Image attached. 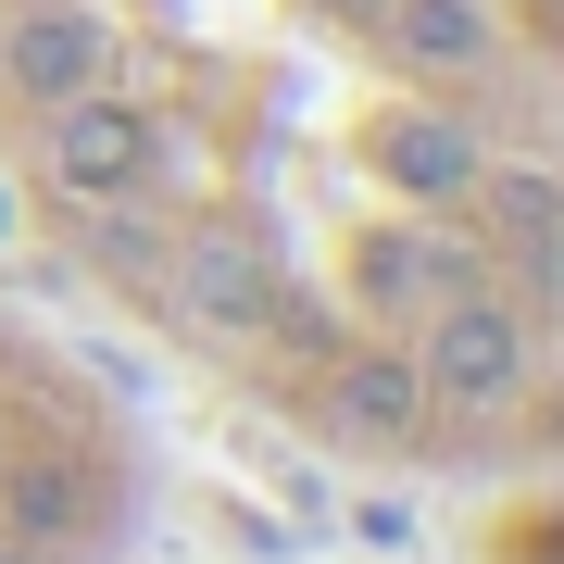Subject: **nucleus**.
Listing matches in <instances>:
<instances>
[{
  "label": "nucleus",
  "instance_id": "nucleus-9",
  "mask_svg": "<svg viewBox=\"0 0 564 564\" xmlns=\"http://www.w3.org/2000/svg\"><path fill=\"white\" fill-rule=\"evenodd\" d=\"M339 426H351V440H377V452H414L426 426H440V414H426L414 351H351V364H339Z\"/></svg>",
  "mask_w": 564,
  "mask_h": 564
},
{
  "label": "nucleus",
  "instance_id": "nucleus-8",
  "mask_svg": "<svg viewBox=\"0 0 564 564\" xmlns=\"http://www.w3.org/2000/svg\"><path fill=\"white\" fill-rule=\"evenodd\" d=\"M377 39L402 76H477L502 51V25H489V0H377Z\"/></svg>",
  "mask_w": 564,
  "mask_h": 564
},
{
  "label": "nucleus",
  "instance_id": "nucleus-4",
  "mask_svg": "<svg viewBox=\"0 0 564 564\" xmlns=\"http://www.w3.org/2000/svg\"><path fill=\"white\" fill-rule=\"evenodd\" d=\"M364 163H377L402 202H426V214H464V188L489 176V139L464 113H440V101H389L377 126H364Z\"/></svg>",
  "mask_w": 564,
  "mask_h": 564
},
{
  "label": "nucleus",
  "instance_id": "nucleus-3",
  "mask_svg": "<svg viewBox=\"0 0 564 564\" xmlns=\"http://www.w3.org/2000/svg\"><path fill=\"white\" fill-rule=\"evenodd\" d=\"M452 289H477V239H464V226H440L426 202L351 239V302L377 314V326H414L426 302H452Z\"/></svg>",
  "mask_w": 564,
  "mask_h": 564
},
{
  "label": "nucleus",
  "instance_id": "nucleus-13",
  "mask_svg": "<svg viewBox=\"0 0 564 564\" xmlns=\"http://www.w3.org/2000/svg\"><path fill=\"white\" fill-rule=\"evenodd\" d=\"M0 564H25V552H0Z\"/></svg>",
  "mask_w": 564,
  "mask_h": 564
},
{
  "label": "nucleus",
  "instance_id": "nucleus-2",
  "mask_svg": "<svg viewBox=\"0 0 564 564\" xmlns=\"http://www.w3.org/2000/svg\"><path fill=\"white\" fill-rule=\"evenodd\" d=\"M39 126H51V139H39V176L63 188V202H126V188L163 163V126L126 101V88H76V101H51Z\"/></svg>",
  "mask_w": 564,
  "mask_h": 564
},
{
  "label": "nucleus",
  "instance_id": "nucleus-11",
  "mask_svg": "<svg viewBox=\"0 0 564 564\" xmlns=\"http://www.w3.org/2000/svg\"><path fill=\"white\" fill-rule=\"evenodd\" d=\"M326 13H364V25H377V0H326Z\"/></svg>",
  "mask_w": 564,
  "mask_h": 564
},
{
  "label": "nucleus",
  "instance_id": "nucleus-5",
  "mask_svg": "<svg viewBox=\"0 0 564 564\" xmlns=\"http://www.w3.org/2000/svg\"><path fill=\"white\" fill-rule=\"evenodd\" d=\"M176 314L202 326V339H251V326L276 314V239H251V226H202V239L176 251Z\"/></svg>",
  "mask_w": 564,
  "mask_h": 564
},
{
  "label": "nucleus",
  "instance_id": "nucleus-1",
  "mask_svg": "<svg viewBox=\"0 0 564 564\" xmlns=\"http://www.w3.org/2000/svg\"><path fill=\"white\" fill-rule=\"evenodd\" d=\"M414 377H426V414H464V426H489V414H514L527 402V377H540V314L502 302V289H452V302H426L414 314Z\"/></svg>",
  "mask_w": 564,
  "mask_h": 564
},
{
  "label": "nucleus",
  "instance_id": "nucleus-10",
  "mask_svg": "<svg viewBox=\"0 0 564 564\" xmlns=\"http://www.w3.org/2000/svg\"><path fill=\"white\" fill-rule=\"evenodd\" d=\"M351 527H364V552H414V514H402V502H364Z\"/></svg>",
  "mask_w": 564,
  "mask_h": 564
},
{
  "label": "nucleus",
  "instance_id": "nucleus-12",
  "mask_svg": "<svg viewBox=\"0 0 564 564\" xmlns=\"http://www.w3.org/2000/svg\"><path fill=\"white\" fill-rule=\"evenodd\" d=\"M0 239H13V188H0Z\"/></svg>",
  "mask_w": 564,
  "mask_h": 564
},
{
  "label": "nucleus",
  "instance_id": "nucleus-7",
  "mask_svg": "<svg viewBox=\"0 0 564 564\" xmlns=\"http://www.w3.org/2000/svg\"><path fill=\"white\" fill-rule=\"evenodd\" d=\"M464 214L489 226L477 251H514V263H527V302H552V251H564V188H552V163H489V176L464 188Z\"/></svg>",
  "mask_w": 564,
  "mask_h": 564
},
{
  "label": "nucleus",
  "instance_id": "nucleus-6",
  "mask_svg": "<svg viewBox=\"0 0 564 564\" xmlns=\"http://www.w3.org/2000/svg\"><path fill=\"white\" fill-rule=\"evenodd\" d=\"M0 76H13V101H25V113L76 101V88H113V25L88 13V0H39V13L0 39Z\"/></svg>",
  "mask_w": 564,
  "mask_h": 564
}]
</instances>
